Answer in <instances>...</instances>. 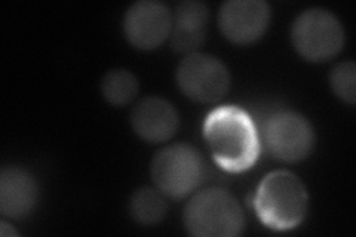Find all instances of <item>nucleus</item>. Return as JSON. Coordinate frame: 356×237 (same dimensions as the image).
I'll list each match as a JSON object with an SVG mask.
<instances>
[{
    "mask_svg": "<svg viewBox=\"0 0 356 237\" xmlns=\"http://www.w3.org/2000/svg\"><path fill=\"white\" fill-rule=\"evenodd\" d=\"M204 138L220 167L243 172L257 162L261 140L247 110L221 106L209 111L204 122Z\"/></svg>",
    "mask_w": 356,
    "mask_h": 237,
    "instance_id": "f257e3e1",
    "label": "nucleus"
},
{
    "mask_svg": "<svg viewBox=\"0 0 356 237\" xmlns=\"http://www.w3.org/2000/svg\"><path fill=\"white\" fill-rule=\"evenodd\" d=\"M254 208L260 221L272 230L286 231L303 222L309 208L305 183L289 171H273L259 184Z\"/></svg>",
    "mask_w": 356,
    "mask_h": 237,
    "instance_id": "f03ea898",
    "label": "nucleus"
},
{
    "mask_svg": "<svg viewBox=\"0 0 356 237\" xmlns=\"http://www.w3.org/2000/svg\"><path fill=\"white\" fill-rule=\"evenodd\" d=\"M183 220L187 231L197 237H233L245 229L241 205L222 188L197 191L187 202Z\"/></svg>",
    "mask_w": 356,
    "mask_h": 237,
    "instance_id": "7ed1b4c3",
    "label": "nucleus"
},
{
    "mask_svg": "<svg viewBox=\"0 0 356 237\" xmlns=\"http://www.w3.org/2000/svg\"><path fill=\"white\" fill-rule=\"evenodd\" d=\"M205 165L200 153L188 144L163 147L152 161L153 181L165 196L186 197L204 181Z\"/></svg>",
    "mask_w": 356,
    "mask_h": 237,
    "instance_id": "20e7f679",
    "label": "nucleus"
},
{
    "mask_svg": "<svg viewBox=\"0 0 356 237\" xmlns=\"http://www.w3.org/2000/svg\"><path fill=\"white\" fill-rule=\"evenodd\" d=\"M341 21L324 8H310L300 14L291 27V42L303 58L321 63L336 56L344 44Z\"/></svg>",
    "mask_w": 356,
    "mask_h": 237,
    "instance_id": "39448f33",
    "label": "nucleus"
},
{
    "mask_svg": "<svg viewBox=\"0 0 356 237\" xmlns=\"http://www.w3.org/2000/svg\"><path fill=\"white\" fill-rule=\"evenodd\" d=\"M263 144L275 159L294 163L306 159L315 147L312 123L293 110H277L263 123Z\"/></svg>",
    "mask_w": 356,
    "mask_h": 237,
    "instance_id": "423d86ee",
    "label": "nucleus"
},
{
    "mask_svg": "<svg viewBox=\"0 0 356 237\" xmlns=\"http://www.w3.org/2000/svg\"><path fill=\"white\" fill-rule=\"evenodd\" d=\"M177 83L181 92L196 103H216L229 92L230 73L217 56L193 52L177 67Z\"/></svg>",
    "mask_w": 356,
    "mask_h": 237,
    "instance_id": "0eeeda50",
    "label": "nucleus"
},
{
    "mask_svg": "<svg viewBox=\"0 0 356 237\" xmlns=\"http://www.w3.org/2000/svg\"><path fill=\"white\" fill-rule=\"evenodd\" d=\"M172 13L159 0H138L124 17V33L134 48L152 51L171 36Z\"/></svg>",
    "mask_w": 356,
    "mask_h": 237,
    "instance_id": "6e6552de",
    "label": "nucleus"
},
{
    "mask_svg": "<svg viewBox=\"0 0 356 237\" xmlns=\"http://www.w3.org/2000/svg\"><path fill=\"white\" fill-rule=\"evenodd\" d=\"M270 14V6L264 0H229L218 10V26L230 42L250 44L263 38Z\"/></svg>",
    "mask_w": 356,
    "mask_h": 237,
    "instance_id": "1a4fd4ad",
    "label": "nucleus"
},
{
    "mask_svg": "<svg viewBox=\"0 0 356 237\" xmlns=\"http://www.w3.org/2000/svg\"><path fill=\"white\" fill-rule=\"evenodd\" d=\"M178 113L168 99L162 97H146L132 108L131 125L138 137L147 142L168 141L177 132Z\"/></svg>",
    "mask_w": 356,
    "mask_h": 237,
    "instance_id": "9d476101",
    "label": "nucleus"
},
{
    "mask_svg": "<svg viewBox=\"0 0 356 237\" xmlns=\"http://www.w3.org/2000/svg\"><path fill=\"white\" fill-rule=\"evenodd\" d=\"M39 184L29 171L18 166L3 167L0 172V212L6 218H24L35 209Z\"/></svg>",
    "mask_w": 356,
    "mask_h": 237,
    "instance_id": "9b49d317",
    "label": "nucleus"
},
{
    "mask_svg": "<svg viewBox=\"0 0 356 237\" xmlns=\"http://www.w3.org/2000/svg\"><path fill=\"white\" fill-rule=\"evenodd\" d=\"M209 24V8L199 0H183L172 13L171 47L177 52L193 54L205 42Z\"/></svg>",
    "mask_w": 356,
    "mask_h": 237,
    "instance_id": "f8f14e48",
    "label": "nucleus"
},
{
    "mask_svg": "<svg viewBox=\"0 0 356 237\" xmlns=\"http://www.w3.org/2000/svg\"><path fill=\"white\" fill-rule=\"evenodd\" d=\"M165 195L156 187H141L131 196V217L141 225H156L166 215Z\"/></svg>",
    "mask_w": 356,
    "mask_h": 237,
    "instance_id": "ddd939ff",
    "label": "nucleus"
},
{
    "mask_svg": "<svg viewBox=\"0 0 356 237\" xmlns=\"http://www.w3.org/2000/svg\"><path fill=\"white\" fill-rule=\"evenodd\" d=\"M102 94L111 106H127L138 94V79L127 69L108 70L102 79Z\"/></svg>",
    "mask_w": 356,
    "mask_h": 237,
    "instance_id": "4468645a",
    "label": "nucleus"
},
{
    "mask_svg": "<svg viewBox=\"0 0 356 237\" xmlns=\"http://www.w3.org/2000/svg\"><path fill=\"white\" fill-rule=\"evenodd\" d=\"M330 83L334 94L353 106L356 99V64L353 61L339 63L330 73Z\"/></svg>",
    "mask_w": 356,
    "mask_h": 237,
    "instance_id": "2eb2a0df",
    "label": "nucleus"
},
{
    "mask_svg": "<svg viewBox=\"0 0 356 237\" xmlns=\"http://www.w3.org/2000/svg\"><path fill=\"white\" fill-rule=\"evenodd\" d=\"M9 224H6L5 221L0 222V234L2 236H18V231L14 229H8Z\"/></svg>",
    "mask_w": 356,
    "mask_h": 237,
    "instance_id": "dca6fc26",
    "label": "nucleus"
}]
</instances>
